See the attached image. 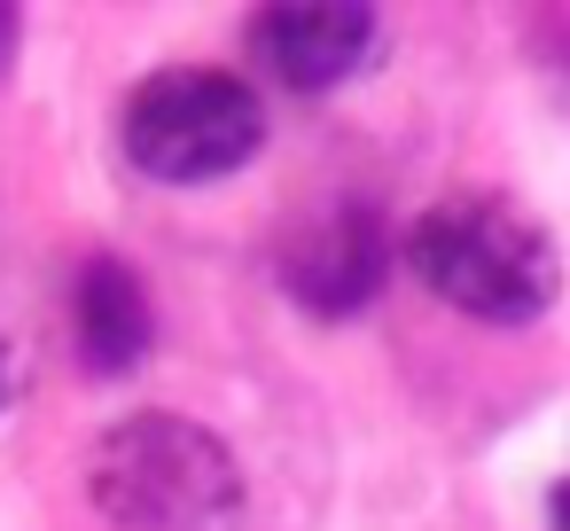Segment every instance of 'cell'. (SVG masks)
I'll list each match as a JSON object with an SVG mask.
<instances>
[{
    "mask_svg": "<svg viewBox=\"0 0 570 531\" xmlns=\"http://www.w3.org/2000/svg\"><path fill=\"white\" fill-rule=\"evenodd\" d=\"M391 219L367 196H328L305 204L282 235H274V282L313 313V321H352L383 297L391 282Z\"/></svg>",
    "mask_w": 570,
    "mask_h": 531,
    "instance_id": "cell-4",
    "label": "cell"
},
{
    "mask_svg": "<svg viewBox=\"0 0 570 531\" xmlns=\"http://www.w3.org/2000/svg\"><path fill=\"white\" fill-rule=\"evenodd\" d=\"M250 48L282 87L328 95L383 56V17L367 0H282V9L250 17Z\"/></svg>",
    "mask_w": 570,
    "mask_h": 531,
    "instance_id": "cell-5",
    "label": "cell"
},
{
    "mask_svg": "<svg viewBox=\"0 0 570 531\" xmlns=\"http://www.w3.org/2000/svg\"><path fill=\"white\" fill-rule=\"evenodd\" d=\"M406 258L445 305H461L469 321H492V328L539 321L562 289V258H554L547 227L515 196H492V188L438 196L414 219Z\"/></svg>",
    "mask_w": 570,
    "mask_h": 531,
    "instance_id": "cell-1",
    "label": "cell"
},
{
    "mask_svg": "<svg viewBox=\"0 0 570 531\" xmlns=\"http://www.w3.org/2000/svg\"><path fill=\"white\" fill-rule=\"evenodd\" d=\"M547 523H554V531H570V476L547 492Z\"/></svg>",
    "mask_w": 570,
    "mask_h": 531,
    "instance_id": "cell-9",
    "label": "cell"
},
{
    "mask_svg": "<svg viewBox=\"0 0 570 531\" xmlns=\"http://www.w3.org/2000/svg\"><path fill=\"white\" fill-rule=\"evenodd\" d=\"M9 399H17V352H9V336H0V414H9Z\"/></svg>",
    "mask_w": 570,
    "mask_h": 531,
    "instance_id": "cell-8",
    "label": "cell"
},
{
    "mask_svg": "<svg viewBox=\"0 0 570 531\" xmlns=\"http://www.w3.org/2000/svg\"><path fill=\"white\" fill-rule=\"evenodd\" d=\"M126 157L165 180V188H204L243 173L266 149V102L258 87H243L235 71H204V63H173L149 71L118 118Z\"/></svg>",
    "mask_w": 570,
    "mask_h": 531,
    "instance_id": "cell-3",
    "label": "cell"
},
{
    "mask_svg": "<svg viewBox=\"0 0 570 531\" xmlns=\"http://www.w3.org/2000/svg\"><path fill=\"white\" fill-rule=\"evenodd\" d=\"M17 48H24V17H17V9H0V71L17 63Z\"/></svg>",
    "mask_w": 570,
    "mask_h": 531,
    "instance_id": "cell-7",
    "label": "cell"
},
{
    "mask_svg": "<svg viewBox=\"0 0 570 531\" xmlns=\"http://www.w3.org/2000/svg\"><path fill=\"white\" fill-rule=\"evenodd\" d=\"M157 344V305H149V282L126 266V258H87L71 274V352L87 375L118 383L149 360Z\"/></svg>",
    "mask_w": 570,
    "mask_h": 531,
    "instance_id": "cell-6",
    "label": "cell"
},
{
    "mask_svg": "<svg viewBox=\"0 0 570 531\" xmlns=\"http://www.w3.org/2000/svg\"><path fill=\"white\" fill-rule=\"evenodd\" d=\"M87 492L110 531H235L243 469L219 430L188 414H126L102 430Z\"/></svg>",
    "mask_w": 570,
    "mask_h": 531,
    "instance_id": "cell-2",
    "label": "cell"
}]
</instances>
